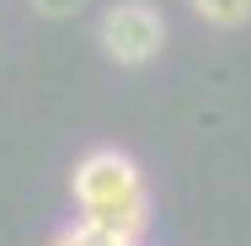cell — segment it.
<instances>
[{"instance_id":"obj_2","label":"cell","mask_w":251,"mask_h":246,"mask_svg":"<svg viewBox=\"0 0 251 246\" xmlns=\"http://www.w3.org/2000/svg\"><path fill=\"white\" fill-rule=\"evenodd\" d=\"M101 54L118 64H150L166 43V16L150 0H118L101 11Z\"/></svg>"},{"instance_id":"obj_5","label":"cell","mask_w":251,"mask_h":246,"mask_svg":"<svg viewBox=\"0 0 251 246\" xmlns=\"http://www.w3.org/2000/svg\"><path fill=\"white\" fill-rule=\"evenodd\" d=\"M32 5H38L43 16H75V11L86 5V0H32Z\"/></svg>"},{"instance_id":"obj_1","label":"cell","mask_w":251,"mask_h":246,"mask_svg":"<svg viewBox=\"0 0 251 246\" xmlns=\"http://www.w3.org/2000/svg\"><path fill=\"white\" fill-rule=\"evenodd\" d=\"M75 203H80L86 225L118 236L123 246H139L145 225H150L145 177H139L134 155H123V150H91L75 166Z\"/></svg>"},{"instance_id":"obj_3","label":"cell","mask_w":251,"mask_h":246,"mask_svg":"<svg viewBox=\"0 0 251 246\" xmlns=\"http://www.w3.org/2000/svg\"><path fill=\"white\" fill-rule=\"evenodd\" d=\"M187 5L214 27H246L251 22V0H187Z\"/></svg>"},{"instance_id":"obj_4","label":"cell","mask_w":251,"mask_h":246,"mask_svg":"<svg viewBox=\"0 0 251 246\" xmlns=\"http://www.w3.org/2000/svg\"><path fill=\"white\" fill-rule=\"evenodd\" d=\"M53 246H123V241H118V236H107V230H97V225H86V219H80V225H70V230H59V236H53Z\"/></svg>"}]
</instances>
